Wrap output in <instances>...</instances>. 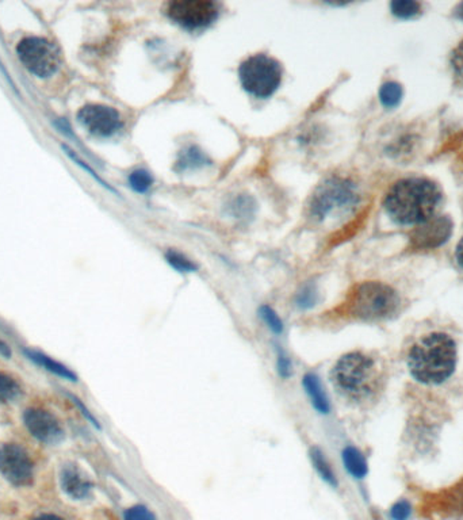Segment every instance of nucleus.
<instances>
[{
    "label": "nucleus",
    "mask_w": 463,
    "mask_h": 520,
    "mask_svg": "<svg viewBox=\"0 0 463 520\" xmlns=\"http://www.w3.org/2000/svg\"><path fill=\"white\" fill-rule=\"evenodd\" d=\"M349 317L362 321H381L396 316L401 306L399 293L382 282H363L349 291L345 302Z\"/></svg>",
    "instance_id": "4"
},
{
    "label": "nucleus",
    "mask_w": 463,
    "mask_h": 520,
    "mask_svg": "<svg viewBox=\"0 0 463 520\" xmlns=\"http://www.w3.org/2000/svg\"><path fill=\"white\" fill-rule=\"evenodd\" d=\"M23 355L30 362H33L38 367L44 369L45 371L56 375L58 378L69 381V382H77V374L73 370H71L66 364H64V363L58 362V359L52 358L51 355H48L42 351H38V349H34V348H23Z\"/></svg>",
    "instance_id": "14"
},
{
    "label": "nucleus",
    "mask_w": 463,
    "mask_h": 520,
    "mask_svg": "<svg viewBox=\"0 0 463 520\" xmlns=\"http://www.w3.org/2000/svg\"><path fill=\"white\" fill-rule=\"evenodd\" d=\"M277 371L282 378H289L291 375V360L288 354L282 349H278L277 352Z\"/></svg>",
    "instance_id": "29"
},
{
    "label": "nucleus",
    "mask_w": 463,
    "mask_h": 520,
    "mask_svg": "<svg viewBox=\"0 0 463 520\" xmlns=\"http://www.w3.org/2000/svg\"><path fill=\"white\" fill-rule=\"evenodd\" d=\"M206 162L208 160L203 156V153L201 151H198L197 148L191 147L180 155V159L177 163H179L180 170H186L190 167H199L202 163H206Z\"/></svg>",
    "instance_id": "24"
},
{
    "label": "nucleus",
    "mask_w": 463,
    "mask_h": 520,
    "mask_svg": "<svg viewBox=\"0 0 463 520\" xmlns=\"http://www.w3.org/2000/svg\"><path fill=\"white\" fill-rule=\"evenodd\" d=\"M259 317L266 324V327L275 335H279L284 332V321L278 316V313L268 305H263L259 309Z\"/></svg>",
    "instance_id": "21"
},
{
    "label": "nucleus",
    "mask_w": 463,
    "mask_h": 520,
    "mask_svg": "<svg viewBox=\"0 0 463 520\" xmlns=\"http://www.w3.org/2000/svg\"><path fill=\"white\" fill-rule=\"evenodd\" d=\"M16 55L30 73L41 79L55 75L60 66L58 48L47 38H23L16 45Z\"/></svg>",
    "instance_id": "6"
},
{
    "label": "nucleus",
    "mask_w": 463,
    "mask_h": 520,
    "mask_svg": "<svg viewBox=\"0 0 463 520\" xmlns=\"http://www.w3.org/2000/svg\"><path fill=\"white\" fill-rule=\"evenodd\" d=\"M297 306L302 309H309L313 308L317 302V289L314 285H306L303 286L301 291L297 295Z\"/></svg>",
    "instance_id": "25"
},
{
    "label": "nucleus",
    "mask_w": 463,
    "mask_h": 520,
    "mask_svg": "<svg viewBox=\"0 0 463 520\" xmlns=\"http://www.w3.org/2000/svg\"><path fill=\"white\" fill-rule=\"evenodd\" d=\"M451 66H453V72L457 80L463 83V41L453 52Z\"/></svg>",
    "instance_id": "28"
},
{
    "label": "nucleus",
    "mask_w": 463,
    "mask_h": 520,
    "mask_svg": "<svg viewBox=\"0 0 463 520\" xmlns=\"http://www.w3.org/2000/svg\"><path fill=\"white\" fill-rule=\"evenodd\" d=\"M401 99H403V88L399 83L388 82L381 87L379 101L385 108L393 109L400 105Z\"/></svg>",
    "instance_id": "19"
},
{
    "label": "nucleus",
    "mask_w": 463,
    "mask_h": 520,
    "mask_svg": "<svg viewBox=\"0 0 463 520\" xmlns=\"http://www.w3.org/2000/svg\"><path fill=\"white\" fill-rule=\"evenodd\" d=\"M390 8H392V12L397 16V18H403V19H409V18H413L416 16L418 12H420V4L417 1H409V0H397V1H393L390 4Z\"/></svg>",
    "instance_id": "23"
},
{
    "label": "nucleus",
    "mask_w": 463,
    "mask_h": 520,
    "mask_svg": "<svg viewBox=\"0 0 463 520\" xmlns=\"http://www.w3.org/2000/svg\"><path fill=\"white\" fill-rule=\"evenodd\" d=\"M23 395L21 384L11 375L0 371V403L10 404L19 400Z\"/></svg>",
    "instance_id": "18"
},
{
    "label": "nucleus",
    "mask_w": 463,
    "mask_h": 520,
    "mask_svg": "<svg viewBox=\"0 0 463 520\" xmlns=\"http://www.w3.org/2000/svg\"><path fill=\"white\" fill-rule=\"evenodd\" d=\"M79 122L94 136L110 137L122 127L121 116L116 109L105 105H87L77 113Z\"/></svg>",
    "instance_id": "11"
},
{
    "label": "nucleus",
    "mask_w": 463,
    "mask_h": 520,
    "mask_svg": "<svg viewBox=\"0 0 463 520\" xmlns=\"http://www.w3.org/2000/svg\"><path fill=\"white\" fill-rule=\"evenodd\" d=\"M302 386L314 409L323 414L331 412V401L324 389V385L314 373H306L302 377Z\"/></svg>",
    "instance_id": "15"
},
{
    "label": "nucleus",
    "mask_w": 463,
    "mask_h": 520,
    "mask_svg": "<svg viewBox=\"0 0 463 520\" xmlns=\"http://www.w3.org/2000/svg\"><path fill=\"white\" fill-rule=\"evenodd\" d=\"M123 520H158L145 506H133L123 514Z\"/></svg>",
    "instance_id": "26"
},
{
    "label": "nucleus",
    "mask_w": 463,
    "mask_h": 520,
    "mask_svg": "<svg viewBox=\"0 0 463 520\" xmlns=\"http://www.w3.org/2000/svg\"><path fill=\"white\" fill-rule=\"evenodd\" d=\"M457 366V345L447 335L434 332L418 339L408 354L410 375L427 385H438L451 377Z\"/></svg>",
    "instance_id": "2"
},
{
    "label": "nucleus",
    "mask_w": 463,
    "mask_h": 520,
    "mask_svg": "<svg viewBox=\"0 0 463 520\" xmlns=\"http://www.w3.org/2000/svg\"><path fill=\"white\" fill-rule=\"evenodd\" d=\"M0 356H3L4 359H10L12 356L11 347L8 346L1 338H0Z\"/></svg>",
    "instance_id": "31"
},
{
    "label": "nucleus",
    "mask_w": 463,
    "mask_h": 520,
    "mask_svg": "<svg viewBox=\"0 0 463 520\" xmlns=\"http://www.w3.org/2000/svg\"><path fill=\"white\" fill-rule=\"evenodd\" d=\"M442 202L439 187L424 177H406L392 186L385 198L389 217L401 225H420L432 219Z\"/></svg>",
    "instance_id": "1"
},
{
    "label": "nucleus",
    "mask_w": 463,
    "mask_h": 520,
    "mask_svg": "<svg viewBox=\"0 0 463 520\" xmlns=\"http://www.w3.org/2000/svg\"><path fill=\"white\" fill-rule=\"evenodd\" d=\"M23 424L37 442L47 446H58L64 441L65 431L58 416L51 410L40 406L27 408L22 416Z\"/></svg>",
    "instance_id": "10"
},
{
    "label": "nucleus",
    "mask_w": 463,
    "mask_h": 520,
    "mask_svg": "<svg viewBox=\"0 0 463 520\" xmlns=\"http://www.w3.org/2000/svg\"><path fill=\"white\" fill-rule=\"evenodd\" d=\"M60 486L62 492L73 500L90 497L94 484L75 463H65L60 470Z\"/></svg>",
    "instance_id": "13"
},
{
    "label": "nucleus",
    "mask_w": 463,
    "mask_h": 520,
    "mask_svg": "<svg viewBox=\"0 0 463 520\" xmlns=\"http://www.w3.org/2000/svg\"><path fill=\"white\" fill-rule=\"evenodd\" d=\"M455 258H457V263L458 266L463 270V236L461 238V241L458 243V247H457V252H455Z\"/></svg>",
    "instance_id": "32"
},
{
    "label": "nucleus",
    "mask_w": 463,
    "mask_h": 520,
    "mask_svg": "<svg viewBox=\"0 0 463 520\" xmlns=\"http://www.w3.org/2000/svg\"><path fill=\"white\" fill-rule=\"evenodd\" d=\"M167 16L187 30L203 29L220 16V5L212 0H174L166 5Z\"/></svg>",
    "instance_id": "8"
},
{
    "label": "nucleus",
    "mask_w": 463,
    "mask_h": 520,
    "mask_svg": "<svg viewBox=\"0 0 463 520\" xmlns=\"http://www.w3.org/2000/svg\"><path fill=\"white\" fill-rule=\"evenodd\" d=\"M33 520H64L61 517H58L56 514H51V512H47V514H40L38 517L33 518Z\"/></svg>",
    "instance_id": "33"
},
{
    "label": "nucleus",
    "mask_w": 463,
    "mask_h": 520,
    "mask_svg": "<svg viewBox=\"0 0 463 520\" xmlns=\"http://www.w3.org/2000/svg\"><path fill=\"white\" fill-rule=\"evenodd\" d=\"M282 73V65L263 53L245 58L238 68L242 88L256 98L271 97L281 86Z\"/></svg>",
    "instance_id": "5"
},
{
    "label": "nucleus",
    "mask_w": 463,
    "mask_h": 520,
    "mask_svg": "<svg viewBox=\"0 0 463 520\" xmlns=\"http://www.w3.org/2000/svg\"><path fill=\"white\" fill-rule=\"evenodd\" d=\"M309 457H310V461H312L314 470L321 477V480H324L328 485L336 488L338 486L336 474L332 469V465L327 460L324 451L320 447H312L309 450Z\"/></svg>",
    "instance_id": "16"
},
{
    "label": "nucleus",
    "mask_w": 463,
    "mask_h": 520,
    "mask_svg": "<svg viewBox=\"0 0 463 520\" xmlns=\"http://www.w3.org/2000/svg\"><path fill=\"white\" fill-rule=\"evenodd\" d=\"M453 223L446 216H434L417 225L410 234V247L414 251H429L443 245L451 236Z\"/></svg>",
    "instance_id": "12"
},
{
    "label": "nucleus",
    "mask_w": 463,
    "mask_h": 520,
    "mask_svg": "<svg viewBox=\"0 0 463 520\" xmlns=\"http://www.w3.org/2000/svg\"><path fill=\"white\" fill-rule=\"evenodd\" d=\"M166 259L171 267L179 273H195L198 270V266L179 251L168 249L166 252Z\"/></svg>",
    "instance_id": "20"
},
{
    "label": "nucleus",
    "mask_w": 463,
    "mask_h": 520,
    "mask_svg": "<svg viewBox=\"0 0 463 520\" xmlns=\"http://www.w3.org/2000/svg\"><path fill=\"white\" fill-rule=\"evenodd\" d=\"M0 475L15 488H26L34 482L36 465L22 445L15 442L0 445Z\"/></svg>",
    "instance_id": "7"
},
{
    "label": "nucleus",
    "mask_w": 463,
    "mask_h": 520,
    "mask_svg": "<svg viewBox=\"0 0 463 520\" xmlns=\"http://www.w3.org/2000/svg\"><path fill=\"white\" fill-rule=\"evenodd\" d=\"M412 514V506L406 500H400L397 502L392 508H390V517L393 520H409Z\"/></svg>",
    "instance_id": "27"
},
{
    "label": "nucleus",
    "mask_w": 463,
    "mask_h": 520,
    "mask_svg": "<svg viewBox=\"0 0 463 520\" xmlns=\"http://www.w3.org/2000/svg\"><path fill=\"white\" fill-rule=\"evenodd\" d=\"M342 458H343L345 467L353 478L362 480L367 475V471H368L367 461L364 456L356 447H352V446L346 447L342 453Z\"/></svg>",
    "instance_id": "17"
},
{
    "label": "nucleus",
    "mask_w": 463,
    "mask_h": 520,
    "mask_svg": "<svg viewBox=\"0 0 463 520\" xmlns=\"http://www.w3.org/2000/svg\"><path fill=\"white\" fill-rule=\"evenodd\" d=\"M336 389L348 400L367 401L381 388V373L377 362L363 352H348L332 369Z\"/></svg>",
    "instance_id": "3"
},
{
    "label": "nucleus",
    "mask_w": 463,
    "mask_h": 520,
    "mask_svg": "<svg viewBox=\"0 0 463 520\" xmlns=\"http://www.w3.org/2000/svg\"><path fill=\"white\" fill-rule=\"evenodd\" d=\"M68 397L72 400V403L73 404L76 405L77 406V409L82 412V414L86 417V420H88L94 427H97V428H101V425H99V421H98V419H95V416L92 414V412L84 405V403L79 399V397H76V396H73V395H68Z\"/></svg>",
    "instance_id": "30"
},
{
    "label": "nucleus",
    "mask_w": 463,
    "mask_h": 520,
    "mask_svg": "<svg viewBox=\"0 0 463 520\" xmlns=\"http://www.w3.org/2000/svg\"><path fill=\"white\" fill-rule=\"evenodd\" d=\"M455 16H457L458 19L463 21V3H461V4L455 8Z\"/></svg>",
    "instance_id": "34"
},
{
    "label": "nucleus",
    "mask_w": 463,
    "mask_h": 520,
    "mask_svg": "<svg viewBox=\"0 0 463 520\" xmlns=\"http://www.w3.org/2000/svg\"><path fill=\"white\" fill-rule=\"evenodd\" d=\"M152 183H153V176L145 170H136L129 176L130 187L140 194L147 193L151 188Z\"/></svg>",
    "instance_id": "22"
},
{
    "label": "nucleus",
    "mask_w": 463,
    "mask_h": 520,
    "mask_svg": "<svg viewBox=\"0 0 463 520\" xmlns=\"http://www.w3.org/2000/svg\"><path fill=\"white\" fill-rule=\"evenodd\" d=\"M356 193L352 183L345 179L332 177L324 182L310 202V213L317 220H324L329 213L353 205Z\"/></svg>",
    "instance_id": "9"
}]
</instances>
